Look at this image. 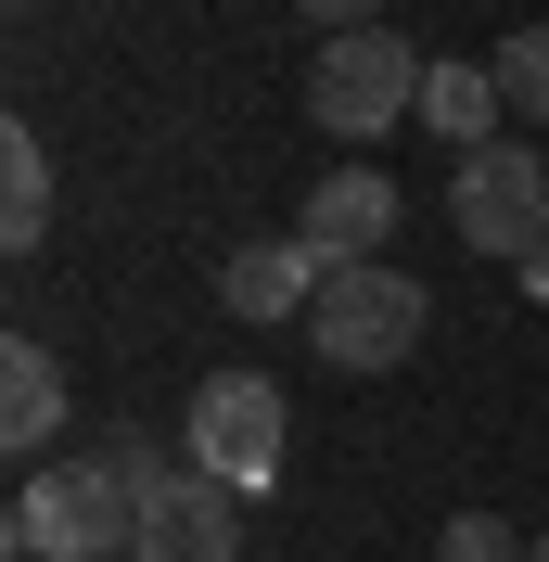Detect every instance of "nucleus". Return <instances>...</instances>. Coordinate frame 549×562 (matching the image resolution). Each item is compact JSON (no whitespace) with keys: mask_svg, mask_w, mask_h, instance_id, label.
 <instances>
[{"mask_svg":"<svg viewBox=\"0 0 549 562\" xmlns=\"http://www.w3.org/2000/svg\"><path fill=\"white\" fill-rule=\"evenodd\" d=\"M167 473L179 460L141 422H103L77 460H52V473L13 486V562H115V550H141V512H154Z\"/></svg>","mask_w":549,"mask_h":562,"instance_id":"1","label":"nucleus"},{"mask_svg":"<svg viewBox=\"0 0 549 562\" xmlns=\"http://www.w3.org/2000/svg\"><path fill=\"white\" fill-rule=\"evenodd\" d=\"M422 319H435V294H422L396 256H371V269H333L307 307V346L333 358V371H396V358L422 346Z\"/></svg>","mask_w":549,"mask_h":562,"instance_id":"2","label":"nucleus"},{"mask_svg":"<svg viewBox=\"0 0 549 562\" xmlns=\"http://www.w3.org/2000/svg\"><path fill=\"white\" fill-rule=\"evenodd\" d=\"M422 52L396 26H358V38H320V65H307V115L333 140H383L396 115H422Z\"/></svg>","mask_w":549,"mask_h":562,"instance_id":"3","label":"nucleus"},{"mask_svg":"<svg viewBox=\"0 0 549 562\" xmlns=\"http://www.w3.org/2000/svg\"><path fill=\"white\" fill-rule=\"evenodd\" d=\"M192 473H217V486H281V448H294V409H281V384L269 371H205L192 384Z\"/></svg>","mask_w":549,"mask_h":562,"instance_id":"4","label":"nucleus"},{"mask_svg":"<svg viewBox=\"0 0 549 562\" xmlns=\"http://www.w3.org/2000/svg\"><path fill=\"white\" fill-rule=\"evenodd\" d=\"M447 217H460V244L473 256H537L549 244V154H524V140H485V154H460V179H447Z\"/></svg>","mask_w":549,"mask_h":562,"instance_id":"5","label":"nucleus"},{"mask_svg":"<svg viewBox=\"0 0 549 562\" xmlns=\"http://www.w3.org/2000/svg\"><path fill=\"white\" fill-rule=\"evenodd\" d=\"M128 562H243V486H217V473L179 460L167 486H154V512H141Z\"/></svg>","mask_w":549,"mask_h":562,"instance_id":"6","label":"nucleus"},{"mask_svg":"<svg viewBox=\"0 0 549 562\" xmlns=\"http://www.w3.org/2000/svg\"><path fill=\"white\" fill-rule=\"evenodd\" d=\"M294 244H307L320 269H371V256L396 244V179L383 167H333L307 192V217H294Z\"/></svg>","mask_w":549,"mask_h":562,"instance_id":"7","label":"nucleus"},{"mask_svg":"<svg viewBox=\"0 0 549 562\" xmlns=\"http://www.w3.org/2000/svg\"><path fill=\"white\" fill-rule=\"evenodd\" d=\"M320 281H333V269H320L307 244H231L217 307H231V319H307V307H320Z\"/></svg>","mask_w":549,"mask_h":562,"instance_id":"8","label":"nucleus"},{"mask_svg":"<svg viewBox=\"0 0 549 562\" xmlns=\"http://www.w3.org/2000/svg\"><path fill=\"white\" fill-rule=\"evenodd\" d=\"M52 435H65V371H52V346H26V333H13V346H0V448L38 460Z\"/></svg>","mask_w":549,"mask_h":562,"instance_id":"9","label":"nucleus"},{"mask_svg":"<svg viewBox=\"0 0 549 562\" xmlns=\"http://www.w3.org/2000/svg\"><path fill=\"white\" fill-rule=\"evenodd\" d=\"M0 244L13 256L52 244V140L38 128H0Z\"/></svg>","mask_w":549,"mask_h":562,"instance_id":"10","label":"nucleus"},{"mask_svg":"<svg viewBox=\"0 0 549 562\" xmlns=\"http://www.w3.org/2000/svg\"><path fill=\"white\" fill-rule=\"evenodd\" d=\"M498 115H512V103H498V65H435V77H422V128L460 140V154H485Z\"/></svg>","mask_w":549,"mask_h":562,"instance_id":"11","label":"nucleus"},{"mask_svg":"<svg viewBox=\"0 0 549 562\" xmlns=\"http://www.w3.org/2000/svg\"><path fill=\"white\" fill-rule=\"evenodd\" d=\"M498 103L549 128V26H512V38H498Z\"/></svg>","mask_w":549,"mask_h":562,"instance_id":"12","label":"nucleus"},{"mask_svg":"<svg viewBox=\"0 0 549 562\" xmlns=\"http://www.w3.org/2000/svg\"><path fill=\"white\" fill-rule=\"evenodd\" d=\"M435 562H524V537L498 525V512H460V525L435 537Z\"/></svg>","mask_w":549,"mask_h":562,"instance_id":"13","label":"nucleus"},{"mask_svg":"<svg viewBox=\"0 0 549 562\" xmlns=\"http://www.w3.org/2000/svg\"><path fill=\"white\" fill-rule=\"evenodd\" d=\"M307 26H333V38H358V26H383V0H294Z\"/></svg>","mask_w":549,"mask_h":562,"instance_id":"14","label":"nucleus"},{"mask_svg":"<svg viewBox=\"0 0 549 562\" xmlns=\"http://www.w3.org/2000/svg\"><path fill=\"white\" fill-rule=\"evenodd\" d=\"M524 281H537V294H549V244H537V256H524Z\"/></svg>","mask_w":549,"mask_h":562,"instance_id":"15","label":"nucleus"},{"mask_svg":"<svg viewBox=\"0 0 549 562\" xmlns=\"http://www.w3.org/2000/svg\"><path fill=\"white\" fill-rule=\"evenodd\" d=\"M524 562H549V537H524Z\"/></svg>","mask_w":549,"mask_h":562,"instance_id":"16","label":"nucleus"}]
</instances>
